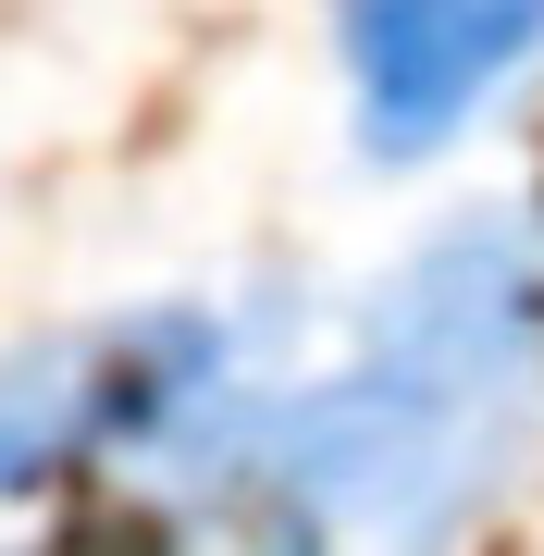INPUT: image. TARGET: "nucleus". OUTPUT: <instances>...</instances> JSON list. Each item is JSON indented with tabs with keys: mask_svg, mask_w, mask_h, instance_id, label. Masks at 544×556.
<instances>
[{
	"mask_svg": "<svg viewBox=\"0 0 544 556\" xmlns=\"http://www.w3.org/2000/svg\"><path fill=\"white\" fill-rule=\"evenodd\" d=\"M544 50V0H334V62L371 161H433Z\"/></svg>",
	"mask_w": 544,
	"mask_h": 556,
	"instance_id": "f03ea898",
	"label": "nucleus"
},
{
	"mask_svg": "<svg viewBox=\"0 0 544 556\" xmlns=\"http://www.w3.org/2000/svg\"><path fill=\"white\" fill-rule=\"evenodd\" d=\"M544 383V285L520 236H445L383 285L359 358L273 420L261 470L334 556H433L520 445Z\"/></svg>",
	"mask_w": 544,
	"mask_h": 556,
	"instance_id": "f257e3e1",
	"label": "nucleus"
},
{
	"mask_svg": "<svg viewBox=\"0 0 544 556\" xmlns=\"http://www.w3.org/2000/svg\"><path fill=\"white\" fill-rule=\"evenodd\" d=\"M223 383V346L211 321H124V334H75V346H25L0 358V495L75 470L100 445H137V433H174Z\"/></svg>",
	"mask_w": 544,
	"mask_h": 556,
	"instance_id": "7ed1b4c3",
	"label": "nucleus"
}]
</instances>
